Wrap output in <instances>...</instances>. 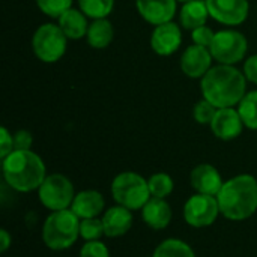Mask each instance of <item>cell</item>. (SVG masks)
I'll use <instances>...</instances> for the list:
<instances>
[{"label": "cell", "instance_id": "6da1fadb", "mask_svg": "<svg viewBox=\"0 0 257 257\" xmlns=\"http://www.w3.org/2000/svg\"><path fill=\"white\" fill-rule=\"evenodd\" d=\"M200 92L217 108L238 107L247 93V78L233 65L218 63L200 78Z\"/></svg>", "mask_w": 257, "mask_h": 257}, {"label": "cell", "instance_id": "7a4b0ae2", "mask_svg": "<svg viewBox=\"0 0 257 257\" xmlns=\"http://www.w3.org/2000/svg\"><path fill=\"white\" fill-rule=\"evenodd\" d=\"M220 212L232 220L242 221L257 211V179L251 175H238L226 181L217 194Z\"/></svg>", "mask_w": 257, "mask_h": 257}, {"label": "cell", "instance_id": "3957f363", "mask_svg": "<svg viewBox=\"0 0 257 257\" xmlns=\"http://www.w3.org/2000/svg\"><path fill=\"white\" fill-rule=\"evenodd\" d=\"M2 170L6 184L18 193L39 190L47 178L42 158L32 151H14L2 160Z\"/></svg>", "mask_w": 257, "mask_h": 257}, {"label": "cell", "instance_id": "277c9868", "mask_svg": "<svg viewBox=\"0 0 257 257\" xmlns=\"http://www.w3.org/2000/svg\"><path fill=\"white\" fill-rule=\"evenodd\" d=\"M80 221L72 209L53 211L42 226L44 244L54 251L72 247L80 236Z\"/></svg>", "mask_w": 257, "mask_h": 257}, {"label": "cell", "instance_id": "5b68a950", "mask_svg": "<svg viewBox=\"0 0 257 257\" xmlns=\"http://www.w3.org/2000/svg\"><path fill=\"white\" fill-rule=\"evenodd\" d=\"M111 196L114 202L130 211L142 209L151 196L148 179L136 172H122L111 182Z\"/></svg>", "mask_w": 257, "mask_h": 257}, {"label": "cell", "instance_id": "8992f818", "mask_svg": "<svg viewBox=\"0 0 257 257\" xmlns=\"http://www.w3.org/2000/svg\"><path fill=\"white\" fill-rule=\"evenodd\" d=\"M68 41L59 24L44 23L32 36V50L41 62L56 63L66 53Z\"/></svg>", "mask_w": 257, "mask_h": 257}, {"label": "cell", "instance_id": "52a82bcc", "mask_svg": "<svg viewBox=\"0 0 257 257\" xmlns=\"http://www.w3.org/2000/svg\"><path fill=\"white\" fill-rule=\"evenodd\" d=\"M212 57L221 65L239 63L248 50V41L244 33L235 29H224L215 32V38L209 47Z\"/></svg>", "mask_w": 257, "mask_h": 257}, {"label": "cell", "instance_id": "ba28073f", "mask_svg": "<svg viewBox=\"0 0 257 257\" xmlns=\"http://www.w3.org/2000/svg\"><path fill=\"white\" fill-rule=\"evenodd\" d=\"M41 203L50 211L69 209L75 199L72 182L60 173L48 175L38 190Z\"/></svg>", "mask_w": 257, "mask_h": 257}, {"label": "cell", "instance_id": "9c48e42d", "mask_svg": "<svg viewBox=\"0 0 257 257\" xmlns=\"http://www.w3.org/2000/svg\"><path fill=\"white\" fill-rule=\"evenodd\" d=\"M220 214V205L215 196L196 193L184 205V218L187 224L196 229L214 224Z\"/></svg>", "mask_w": 257, "mask_h": 257}, {"label": "cell", "instance_id": "30bf717a", "mask_svg": "<svg viewBox=\"0 0 257 257\" xmlns=\"http://www.w3.org/2000/svg\"><path fill=\"white\" fill-rule=\"evenodd\" d=\"M209 15L220 24L235 27L248 18V0H205Z\"/></svg>", "mask_w": 257, "mask_h": 257}, {"label": "cell", "instance_id": "8fae6325", "mask_svg": "<svg viewBox=\"0 0 257 257\" xmlns=\"http://www.w3.org/2000/svg\"><path fill=\"white\" fill-rule=\"evenodd\" d=\"M182 44L181 26L169 21L154 27L151 35V48L158 56H172L175 54Z\"/></svg>", "mask_w": 257, "mask_h": 257}, {"label": "cell", "instance_id": "7c38bea8", "mask_svg": "<svg viewBox=\"0 0 257 257\" xmlns=\"http://www.w3.org/2000/svg\"><path fill=\"white\" fill-rule=\"evenodd\" d=\"M209 126L217 139L230 142L242 134L245 125L241 119L238 108L229 107V108H218Z\"/></svg>", "mask_w": 257, "mask_h": 257}, {"label": "cell", "instance_id": "4fadbf2b", "mask_svg": "<svg viewBox=\"0 0 257 257\" xmlns=\"http://www.w3.org/2000/svg\"><path fill=\"white\" fill-rule=\"evenodd\" d=\"M212 60L214 57L209 48L191 44L181 56V69L190 78H203L212 68Z\"/></svg>", "mask_w": 257, "mask_h": 257}, {"label": "cell", "instance_id": "5bb4252c", "mask_svg": "<svg viewBox=\"0 0 257 257\" xmlns=\"http://www.w3.org/2000/svg\"><path fill=\"white\" fill-rule=\"evenodd\" d=\"M136 8L145 21L158 26L173 20L178 11V0H136Z\"/></svg>", "mask_w": 257, "mask_h": 257}, {"label": "cell", "instance_id": "9a60e30c", "mask_svg": "<svg viewBox=\"0 0 257 257\" xmlns=\"http://www.w3.org/2000/svg\"><path fill=\"white\" fill-rule=\"evenodd\" d=\"M190 182H191V187L196 190V193L209 194L215 197L224 184L220 172L212 164H206V163L199 164L191 170Z\"/></svg>", "mask_w": 257, "mask_h": 257}, {"label": "cell", "instance_id": "2e32d148", "mask_svg": "<svg viewBox=\"0 0 257 257\" xmlns=\"http://www.w3.org/2000/svg\"><path fill=\"white\" fill-rule=\"evenodd\" d=\"M105 208L104 196L96 190H84L75 194V199L71 205L72 212L80 218H98Z\"/></svg>", "mask_w": 257, "mask_h": 257}, {"label": "cell", "instance_id": "e0dca14e", "mask_svg": "<svg viewBox=\"0 0 257 257\" xmlns=\"http://www.w3.org/2000/svg\"><path fill=\"white\" fill-rule=\"evenodd\" d=\"M102 224L105 236L108 238H119L130 232L133 226V214L128 208L116 205L107 209L102 215Z\"/></svg>", "mask_w": 257, "mask_h": 257}, {"label": "cell", "instance_id": "ac0fdd59", "mask_svg": "<svg viewBox=\"0 0 257 257\" xmlns=\"http://www.w3.org/2000/svg\"><path fill=\"white\" fill-rule=\"evenodd\" d=\"M142 218L151 229L163 230L172 221V208L164 199L151 197L142 208Z\"/></svg>", "mask_w": 257, "mask_h": 257}, {"label": "cell", "instance_id": "d6986e66", "mask_svg": "<svg viewBox=\"0 0 257 257\" xmlns=\"http://www.w3.org/2000/svg\"><path fill=\"white\" fill-rule=\"evenodd\" d=\"M87 18L89 17L81 9L71 8L57 18V24L60 26V29L63 30V33L66 35L68 39L78 41L87 35L89 24H90L87 21Z\"/></svg>", "mask_w": 257, "mask_h": 257}, {"label": "cell", "instance_id": "ffe728a7", "mask_svg": "<svg viewBox=\"0 0 257 257\" xmlns=\"http://www.w3.org/2000/svg\"><path fill=\"white\" fill-rule=\"evenodd\" d=\"M209 17L211 15H209L205 0H191V2L182 3L181 12H179V23H181V27L191 32L200 26H205Z\"/></svg>", "mask_w": 257, "mask_h": 257}, {"label": "cell", "instance_id": "44dd1931", "mask_svg": "<svg viewBox=\"0 0 257 257\" xmlns=\"http://www.w3.org/2000/svg\"><path fill=\"white\" fill-rule=\"evenodd\" d=\"M113 36H114V29H113V24L110 23V20L108 18H98L89 24L86 39L92 48L102 50L111 44Z\"/></svg>", "mask_w": 257, "mask_h": 257}, {"label": "cell", "instance_id": "7402d4cb", "mask_svg": "<svg viewBox=\"0 0 257 257\" xmlns=\"http://www.w3.org/2000/svg\"><path fill=\"white\" fill-rule=\"evenodd\" d=\"M152 257H196V253L181 239H166L155 248Z\"/></svg>", "mask_w": 257, "mask_h": 257}, {"label": "cell", "instance_id": "603a6c76", "mask_svg": "<svg viewBox=\"0 0 257 257\" xmlns=\"http://www.w3.org/2000/svg\"><path fill=\"white\" fill-rule=\"evenodd\" d=\"M236 108L245 128L257 130V90L247 92Z\"/></svg>", "mask_w": 257, "mask_h": 257}, {"label": "cell", "instance_id": "cb8c5ba5", "mask_svg": "<svg viewBox=\"0 0 257 257\" xmlns=\"http://www.w3.org/2000/svg\"><path fill=\"white\" fill-rule=\"evenodd\" d=\"M77 2H78V9H81L92 20L107 18L114 8V0H77Z\"/></svg>", "mask_w": 257, "mask_h": 257}, {"label": "cell", "instance_id": "d4e9b609", "mask_svg": "<svg viewBox=\"0 0 257 257\" xmlns=\"http://www.w3.org/2000/svg\"><path fill=\"white\" fill-rule=\"evenodd\" d=\"M148 184H149V191H151V196L152 197H158V199H166L167 196L172 194L173 188H175V184H173V179L170 175L167 173H154L149 179H148Z\"/></svg>", "mask_w": 257, "mask_h": 257}, {"label": "cell", "instance_id": "484cf974", "mask_svg": "<svg viewBox=\"0 0 257 257\" xmlns=\"http://www.w3.org/2000/svg\"><path fill=\"white\" fill-rule=\"evenodd\" d=\"M105 235L102 220L99 218H86L80 221V236L86 241H99Z\"/></svg>", "mask_w": 257, "mask_h": 257}, {"label": "cell", "instance_id": "4316f807", "mask_svg": "<svg viewBox=\"0 0 257 257\" xmlns=\"http://www.w3.org/2000/svg\"><path fill=\"white\" fill-rule=\"evenodd\" d=\"M74 0H36V5L42 14L51 18H59L63 12L72 8Z\"/></svg>", "mask_w": 257, "mask_h": 257}, {"label": "cell", "instance_id": "83f0119b", "mask_svg": "<svg viewBox=\"0 0 257 257\" xmlns=\"http://www.w3.org/2000/svg\"><path fill=\"white\" fill-rule=\"evenodd\" d=\"M217 110H218V108H217L212 102H209L208 99L202 98V99L194 105V108H193V117H194V120H196L197 123H200V125H211V122H212V119H214Z\"/></svg>", "mask_w": 257, "mask_h": 257}, {"label": "cell", "instance_id": "f1b7e54d", "mask_svg": "<svg viewBox=\"0 0 257 257\" xmlns=\"http://www.w3.org/2000/svg\"><path fill=\"white\" fill-rule=\"evenodd\" d=\"M215 38V32L209 27V26H200L194 30H191V41L193 44L196 45H200V47H206L209 48L212 41Z\"/></svg>", "mask_w": 257, "mask_h": 257}, {"label": "cell", "instance_id": "f546056e", "mask_svg": "<svg viewBox=\"0 0 257 257\" xmlns=\"http://www.w3.org/2000/svg\"><path fill=\"white\" fill-rule=\"evenodd\" d=\"M80 257H110V253L101 241H87L80 250Z\"/></svg>", "mask_w": 257, "mask_h": 257}, {"label": "cell", "instance_id": "4dcf8cb0", "mask_svg": "<svg viewBox=\"0 0 257 257\" xmlns=\"http://www.w3.org/2000/svg\"><path fill=\"white\" fill-rule=\"evenodd\" d=\"M33 145V136L27 130H18L14 134V151H30Z\"/></svg>", "mask_w": 257, "mask_h": 257}, {"label": "cell", "instance_id": "1f68e13d", "mask_svg": "<svg viewBox=\"0 0 257 257\" xmlns=\"http://www.w3.org/2000/svg\"><path fill=\"white\" fill-rule=\"evenodd\" d=\"M14 152V134L8 131V128H0V158L5 160L9 154Z\"/></svg>", "mask_w": 257, "mask_h": 257}, {"label": "cell", "instance_id": "d6a6232c", "mask_svg": "<svg viewBox=\"0 0 257 257\" xmlns=\"http://www.w3.org/2000/svg\"><path fill=\"white\" fill-rule=\"evenodd\" d=\"M245 78L251 83L257 84V54L250 56L245 62H244V69H242Z\"/></svg>", "mask_w": 257, "mask_h": 257}, {"label": "cell", "instance_id": "836d02e7", "mask_svg": "<svg viewBox=\"0 0 257 257\" xmlns=\"http://www.w3.org/2000/svg\"><path fill=\"white\" fill-rule=\"evenodd\" d=\"M0 241H2V244H0V251H2V253H5V251L9 248L11 242H12L11 235L8 233V230H5V229H2V230H0Z\"/></svg>", "mask_w": 257, "mask_h": 257}, {"label": "cell", "instance_id": "e575fe53", "mask_svg": "<svg viewBox=\"0 0 257 257\" xmlns=\"http://www.w3.org/2000/svg\"><path fill=\"white\" fill-rule=\"evenodd\" d=\"M187 2H191V0H178V3H187Z\"/></svg>", "mask_w": 257, "mask_h": 257}]
</instances>
